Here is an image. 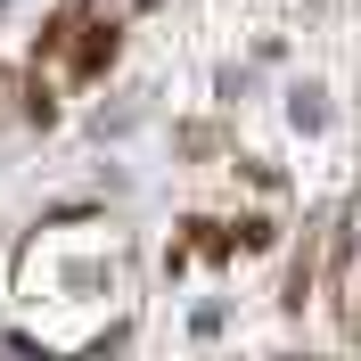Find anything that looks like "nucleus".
<instances>
[{
    "instance_id": "obj_5",
    "label": "nucleus",
    "mask_w": 361,
    "mask_h": 361,
    "mask_svg": "<svg viewBox=\"0 0 361 361\" xmlns=\"http://www.w3.org/2000/svg\"><path fill=\"white\" fill-rule=\"evenodd\" d=\"M173 148H180V157H214V148H222V132H214V123H180Z\"/></svg>"
},
{
    "instance_id": "obj_4",
    "label": "nucleus",
    "mask_w": 361,
    "mask_h": 361,
    "mask_svg": "<svg viewBox=\"0 0 361 361\" xmlns=\"http://www.w3.org/2000/svg\"><path fill=\"white\" fill-rule=\"evenodd\" d=\"M288 123H295V132H320V123H329V90L295 82V90H288Z\"/></svg>"
},
{
    "instance_id": "obj_2",
    "label": "nucleus",
    "mask_w": 361,
    "mask_h": 361,
    "mask_svg": "<svg viewBox=\"0 0 361 361\" xmlns=\"http://www.w3.org/2000/svg\"><path fill=\"white\" fill-rule=\"evenodd\" d=\"M312 288H320V238L304 230V247L288 255V288H279V304H288V312H304V304H312Z\"/></svg>"
},
{
    "instance_id": "obj_1",
    "label": "nucleus",
    "mask_w": 361,
    "mask_h": 361,
    "mask_svg": "<svg viewBox=\"0 0 361 361\" xmlns=\"http://www.w3.org/2000/svg\"><path fill=\"white\" fill-rule=\"evenodd\" d=\"M115 49H123V25H115V17H90V8H82V25L66 33V66H74V82H99V74L115 66Z\"/></svg>"
},
{
    "instance_id": "obj_3",
    "label": "nucleus",
    "mask_w": 361,
    "mask_h": 361,
    "mask_svg": "<svg viewBox=\"0 0 361 361\" xmlns=\"http://www.w3.org/2000/svg\"><path fill=\"white\" fill-rule=\"evenodd\" d=\"M82 8H90V0H66V8L42 25V33H33V58H66V33L82 25Z\"/></svg>"
},
{
    "instance_id": "obj_6",
    "label": "nucleus",
    "mask_w": 361,
    "mask_h": 361,
    "mask_svg": "<svg viewBox=\"0 0 361 361\" xmlns=\"http://www.w3.org/2000/svg\"><path fill=\"white\" fill-rule=\"evenodd\" d=\"M25 123H58V99H49V82H42V74L25 82Z\"/></svg>"
}]
</instances>
